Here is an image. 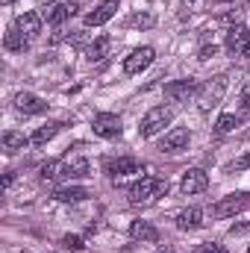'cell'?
Wrapping results in <instances>:
<instances>
[{"instance_id":"36","label":"cell","mask_w":250,"mask_h":253,"mask_svg":"<svg viewBox=\"0 0 250 253\" xmlns=\"http://www.w3.org/2000/svg\"><path fill=\"white\" fill-rule=\"evenodd\" d=\"M159 253H171V251H159Z\"/></svg>"},{"instance_id":"26","label":"cell","mask_w":250,"mask_h":253,"mask_svg":"<svg viewBox=\"0 0 250 253\" xmlns=\"http://www.w3.org/2000/svg\"><path fill=\"white\" fill-rule=\"evenodd\" d=\"M153 24H156V18H153V15H147V12H144V15H132V18H129V27H144V30H147V27H153Z\"/></svg>"},{"instance_id":"3","label":"cell","mask_w":250,"mask_h":253,"mask_svg":"<svg viewBox=\"0 0 250 253\" xmlns=\"http://www.w3.org/2000/svg\"><path fill=\"white\" fill-rule=\"evenodd\" d=\"M227 74H218V77H212L206 85H200V91H197V106H200V112H209V109H215L218 103H221V97H224V91H227Z\"/></svg>"},{"instance_id":"4","label":"cell","mask_w":250,"mask_h":253,"mask_svg":"<svg viewBox=\"0 0 250 253\" xmlns=\"http://www.w3.org/2000/svg\"><path fill=\"white\" fill-rule=\"evenodd\" d=\"M248 206H250V194L248 191H236V194L221 197V200L212 206V218H236V215L245 212Z\"/></svg>"},{"instance_id":"37","label":"cell","mask_w":250,"mask_h":253,"mask_svg":"<svg viewBox=\"0 0 250 253\" xmlns=\"http://www.w3.org/2000/svg\"><path fill=\"white\" fill-rule=\"evenodd\" d=\"M3 3H12V0H3Z\"/></svg>"},{"instance_id":"32","label":"cell","mask_w":250,"mask_h":253,"mask_svg":"<svg viewBox=\"0 0 250 253\" xmlns=\"http://www.w3.org/2000/svg\"><path fill=\"white\" fill-rule=\"evenodd\" d=\"M197 253H227L221 245H212V242H206V245H200V251Z\"/></svg>"},{"instance_id":"30","label":"cell","mask_w":250,"mask_h":253,"mask_svg":"<svg viewBox=\"0 0 250 253\" xmlns=\"http://www.w3.org/2000/svg\"><path fill=\"white\" fill-rule=\"evenodd\" d=\"M239 103H242V109H250V83L242 85V94H239Z\"/></svg>"},{"instance_id":"27","label":"cell","mask_w":250,"mask_h":253,"mask_svg":"<svg viewBox=\"0 0 250 253\" xmlns=\"http://www.w3.org/2000/svg\"><path fill=\"white\" fill-rule=\"evenodd\" d=\"M239 18H242V9H236V12H227V15H221V24H227V27H236V24H239Z\"/></svg>"},{"instance_id":"29","label":"cell","mask_w":250,"mask_h":253,"mask_svg":"<svg viewBox=\"0 0 250 253\" xmlns=\"http://www.w3.org/2000/svg\"><path fill=\"white\" fill-rule=\"evenodd\" d=\"M250 168V153H245L242 159H236L233 165H230V171H248Z\"/></svg>"},{"instance_id":"24","label":"cell","mask_w":250,"mask_h":253,"mask_svg":"<svg viewBox=\"0 0 250 253\" xmlns=\"http://www.w3.org/2000/svg\"><path fill=\"white\" fill-rule=\"evenodd\" d=\"M236 126H239V115H230V112H227V115H221V118H218L215 132H221V135H224V132H233Z\"/></svg>"},{"instance_id":"33","label":"cell","mask_w":250,"mask_h":253,"mask_svg":"<svg viewBox=\"0 0 250 253\" xmlns=\"http://www.w3.org/2000/svg\"><path fill=\"white\" fill-rule=\"evenodd\" d=\"M209 56H215V44H212V47H209V44H206V47H200V59L206 62Z\"/></svg>"},{"instance_id":"31","label":"cell","mask_w":250,"mask_h":253,"mask_svg":"<svg viewBox=\"0 0 250 253\" xmlns=\"http://www.w3.org/2000/svg\"><path fill=\"white\" fill-rule=\"evenodd\" d=\"M245 233H250V221H245V224H233V227H230V236H245Z\"/></svg>"},{"instance_id":"35","label":"cell","mask_w":250,"mask_h":253,"mask_svg":"<svg viewBox=\"0 0 250 253\" xmlns=\"http://www.w3.org/2000/svg\"><path fill=\"white\" fill-rule=\"evenodd\" d=\"M221 3H233V0H221ZM236 3H239V0H236Z\"/></svg>"},{"instance_id":"13","label":"cell","mask_w":250,"mask_h":253,"mask_svg":"<svg viewBox=\"0 0 250 253\" xmlns=\"http://www.w3.org/2000/svg\"><path fill=\"white\" fill-rule=\"evenodd\" d=\"M118 9H121V6H118V0H103L97 9H91V12L85 15V27H100V24H106Z\"/></svg>"},{"instance_id":"5","label":"cell","mask_w":250,"mask_h":253,"mask_svg":"<svg viewBox=\"0 0 250 253\" xmlns=\"http://www.w3.org/2000/svg\"><path fill=\"white\" fill-rule=\"evenodd\" d=\"M200 91V83L197 80H174V83H168L165 85V97L171 100V103H188L194 94Z\"/></svg>"},{"instance_id":"19","label":"cell","mask_w":250,"mask_h":253,"mask_svg":"<svg viewBox=\"0 0 250 253\" xmlns=\"http://www.w3.org/2000/svg\"><path fill=\"white\" fill-rule=\"evenodd\" d=\"M27 144H33L24 132H18V129H9V132H3V150L12 156V153H21Z\"/></svg>"},{"instance_id":"38","label":"cell","mask_w":250,"mask_h":253,"mask_svg":"<svg viewBox=\"0 0 250 253\" xmlns=\"http://www.w3.org/2000/svg\"><path fill=\"white\" fill-rule=\"evenodd\" d=\"M248 253H250V248H248Z\"/></svg>"},{"instance_id":"14","label":"cell","mask_w":250,"mask_h":253,"mask_svg":"<svg viewBox=\"0 0 250 253\" xmlns=\"http://www.w3.org/2000/svg\"><path fill=\"white\" fill-rule=\"evenodd\" d=\"M248 42H250V33H248V27H245V24L230 27V30H227V36H224V44H227V50H230V53H242Z\"/></svg>"},{"instance_id":"20","label":"cell","mask_w":250,"mask_h":253,"mask_svg":"<svg viewBox=\"0 0 250 253\" xmlns=\"http://www.w3.org/2000/svg\"><path fill=\"white\" fill-rule=\"evenodd\" d=\"M62 177H68V159H53V162L42 165V180L44 183H56Z\"/></svg>"},{"instance_id":"6","label":"cell","mask_w":250,"mask_h":253,"mask_svg":"<svg viewBox=\"0 0 250 253\" xmlns=\"http://www.w3.org/2000/svg\"><path fill=\"white\" fill-rule=\"evenodd\" d=\"M91 129H94V135H100V138H118V135H121V118L112 115V112H100V115H94Z\"/></svg>"},{"instance_id":"34","label":"cell","mask_w":250,"mask_h":253,"mask_svg":"<svg viewBox=\"0 0 250 253\" xmlns=\"http://www.w3.org/2000/svg\"><path fill=\"white\" fill-rule=\"evenodd\" d=\"M242 56H248V59H250V42L245 44V50H242Z\"/></svg>"},{"instance_id":"16","label":"cell","mask_w":250,"mask_h":253,"mask_svg":"<svg viewBox=\"0 0 250 253\" xmlns=\"http://www.w3.org/2000/svg\"><path fill=\"white\" fill-rule=\"evenodd\" d=\"M3 47H6L9 53H24V50L30 47V39H27L18 27H9L6 36H3Z\"/></svg>"},{"instance_id":"15","label":"cell","mask_w":250,"mask_h":253,"mask_svg":"<svg viewBox=\"0 0 250 253\" xmlns=\"http://www.w3.org/2000/svg\"><path fill=\"white\" fill-rule=\"evenodd\" d=\"M129 236H132L135 242H147V245L159 242V230H156L150 221H132V224H129Z\"/></svg>"},{"instance_id":"21","label":"cell","mask_w":250,"mask_h":253,"mask_svg":"<svg viewBox=\"0 0 250 253\" xmlns=\"http://www.w3.org/2000/svg\"><path fill=\"white\" fill-rule=\"evenodd\" d=\"M109 47H112V39L103 36V39H97V42H91V44L85 47V59H88V62H100V59L109 56Z\"/></svg>"},{"instance_id":"23","label":"cell","mask_w":250,"mask_h":253,"mask_svg":"<svg viewBox=\"0 0 250 253\" xmlns=\"http://www.w3.org/2000/svg\"><path fill=\"white\" fill-rule=\"evenodd\" d=\"M59 129H62V124H44V126H39V129L30 135V141H33L36 147H44V144H47V141L59 132Z\"/></svg>"},{"instance_id":"22","label":"cell","mask_w":250,"mask_h":253,"mask_svg":"<svg viewBox=\"0 0 250 253\" xmlns=\"http://www.w3.org/2000/svg\"><path fill=\"white\" fill-rule=\"evenodd\" d=\"M200 218H203V212H200L197 206H191V209H186V212L177 215V227H180V230H197V227L203 224Z\"/></svg>"},{"instance_id":"1","label":"cell","mask_w":250,"mask_h":253,"mask_svg":"<svg viewBox=\"0 0 250 253\" xmlns=\"http://www.w3.org/2000/svg\"><path fill=\"white\" fill-rule=\"evenodd\" d=\"M165 194H168V180H162V177H141L129 189V203H153V200H159Z\"/></svg>"},{"instance_id":"9","label":"cell","mask_w":250,"mask_h":253,"mask_svg":"<svg viewBox=\"0 0 250 253\" xmlns=\"http://www.w3.org/2000/svg\"><path fill=\"white\" fill-rule=\"evenodd\" d=\"M141 162L132 159V156H118V159H109L106 162V174L109 177H126V174H141Z\"/></svg>"},{"instance_id":"8","label":"cell","mask_w":250,"mask_h":253,"mask_svg":"<svg viewBox=\"0 0 250 253\" xmlns=\"http://www.w3.org/2000/svg\"><path fill=\"white\" fill-rule=\"evenodd\" d=\"M188 129L183 126H174V129H168L165 132V138H162V144H159V150L162 153H180V150H186L188 147Z\"/></svg>"},{"instance_id":"17","label":"cell","mask_w":250,"mask_h":253,"mask_svg":"<svg viewBox=\"0 0 250 253\" xmlns=\"http://www.w3.org/2000/svg\"><path fill=\"white\" fill-rule=\"evenodd\" d=\"M77 9H80V3H74V0H65V3H56L50 12H47V24H53V27H59L62 21H68L71 15H77Z\"/></svg>"},{"instance_id":"7","label":"cell","mask_w":250,"mask_h":253,"mask_svg":"<svg viewBox=\"0 0 250 253\" xmlns=\"http://www.w3.org/2000/svg\"><path fill=\"white\" fill-rule=\"evenodd\" d=\"M153 56H156L153 47H135V50L124 59V74H141L144 68H150Z\"/></svg>"},{"instance_id":"28","label":"cell","mask_w":250,"mask_h":253,"mask_svg":"<svg viewBox=\"0 0 250 253\" xmlns=\"http://www.w3.org/2000/svg\"><path fill=\"white\" fill-rule=\"evenodd\" d=\"M65 248H68V251H83L85 245H83L80 236H65Z\"/></svg>"},{"instance_id":"25","label":"cell","mask_w":250,"mask_h":253,"mask_svg":"<svg viewBox=\"0 0 250 253\" xmlns=\"http://www.w3.org/2000/svg\"><path fill=\"white\" fill-rule=\"evenodd\" d=\"M85 174H88L85 159H68V177H85Z\"/></svg>"},{"instance_id":"12","label":"cell","mask_w":250,"mask_h":253,"mask_svg":"<svg viewBox=\"0 0 250 253\" xmlns=\"http://www.w3.org/2000/svg\"><path fill=\"white\" fill-rule=\"evenodd\" d=\"M15 109H18L21 115H42V112H47V103H44L42 97L30 94V91H21V94L15 97Z\"/></svg>"},{"instance_id":"11","label":"cell","mask_w":250,"mask_h":253,"mask_svg":"<svg viewBox=\"0 0 250 253\" xmlns=\"http://www.w3.org/2000/svg\"><path fill=\"white\" fill-rule=\"evenodd\" d=\"M15 27L33 42V39L42 36V15H39V12H21V15L15 18Z\"/></svg>"},{"instance_id":"2","label":"cell","mask_w":250,"mask_h":253,"mask_svg":"<svg viewBox=\"0 0 250 253\" xmlns=\"http://www.w3.org/2000/svg\"><path fill=\"white\" fill-rule=\"evenodd\" d=\"M171 121H174V109H171V106H153V109L141 118L138 135H141V138H153V135H159Z\"/></svg>"},{"instance_id":"18","label":"cell","mask_w":250,"mask_h":253,"mask_svg":"<svg viewBox=\"0 0 250 253\" xmlns=\"http://www.w3.org/2000/svg\"><path fill=\"white\" fill-rule=\"evenodd\" d=\"M85 197H91V191L83 189V186H62V189L53 191V200H59V203H80Z\"/></svg>"},{"instance_id":"10","label":"cell","mask_w":250,"mask_h":253,"mask_svg":"<svg viewBox=\"0 0 250 253\" xmlns=\"http://www.w3.org/2000/svg\"><path fill=\"white\" fill-rule=\"evenodd\" d=\"M206 186H209V174L200 171V168L186 171V174H183V183H180L183 194H200V191H206Z\"/></svg>"}]
</instances>
